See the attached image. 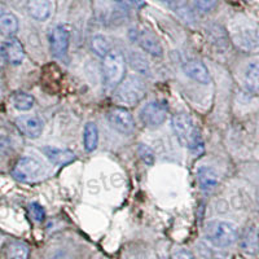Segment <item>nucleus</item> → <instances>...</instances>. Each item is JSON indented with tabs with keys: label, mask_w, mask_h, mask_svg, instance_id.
<instances>
[{
	"label": "nucleus",
	"mask_w": 259,
	"mask_h": 259,
	"mask_svg": "<svg viewBox=\"0 0 259 259\" xmlns=\"http://www.w3.org/2000/svg\"><path fill=\"white\" fill-rule=\"evenodd\" d=\"M235 45L244 51H259V26L251 21L240 20L232 26Z\"/></svg>",
	"instance_id": "7ed1b4c3"
},
{
	"label": "nucleus",
	"mask_w": 259,
	"mask_h": 259,
	"mask_svg": "<svg viewBox=\"0 0 259 259\" xmlns=\"http://www.w3.org/2000/svg\"><path fill=\"white\" fill-rule=\"evenodd\" d=\"M69 39H70V35H69L66 27L62 26V25H57V26L53 27L50 35L51 51H52L53 56L61 59L68 53Z\"/></svg>",
	"instance_id": "1a4fd4ad"
},
{
	"label": "nucleus",
	"mask_w": 259,
	"mask_h": 259,
	"mask_svg": "<svg viewBox=\"0 0 259 259\" xmlns=\"http://www.w3.org/2000/svg\"><path fill=\"white\" fill-rule=\"evenodd\" d=\"M99 144V130L96 123L89 122L84 126V148L87 152H94Z\"/></svg>",
	"instance_id": "aec40b11"
},
{
	"label": "nucleus",
	"mask_w": 259,
	"mask_h": 259,
	"mask_svg": "<svg viewBox=\"0 0 259 259\" xmlns=\"http://www.w3.org/2000/svg\"><path fill=\"white\" fill-rule=\"evenodd\" d=\"M147 85L140 75H128L117 87L115 99L123 105H136L144 99Z\"/></svg>",
	"instance_id": "f03ea898"
},
{
	"label": "nucleus",
	"mask_w": 259,
	"mask_h": 259,
	"mask_svg": "<svg viewBox=\"0 0 259 259\" xmlns=\"http://www.w3.org/2000/svg\"><path fill=\"white\" fill-rule=\"evenodd\" d=\"M4 55L11 64H21L25 59V51L21 41L16 38H9L4 45Z\"/></svg>",
	"instance_id": "dca6fc26"
},
{
	"label": "nucleus",
	"mask_w": 259,
	"mask_h": 259,
	"mask_svg": "<svg viewBox=\"0 0 259 259\" xmlns=\"http://www.w3.org/2000/svg\"><path fill=\"white\" fill-rule=\"evenodd\" d=\"M218 0H194V4L202 12H210L217 6Z\"/></svg>",
	"instance_id": "bb28decb"
},
{
	"label": "nucleus",
	"mask_w": 259,
	"mask_h": 259,
	"mask_svg": "<svg viewBox=\"0 0 259 259\" xmlns=\"http://www.w3.org/2000/svg\"><path fill=\"white\" fill-rule=\"evenodd\" d=\"M135 40L138 41L139 46L143 48L147 53L152 55V56H162L163 50H162L161 45H159L158 39L154 35H152L148 31H136Z\"/></svg>",
	"instance_id": "ddd939ff"
},
{
	"label": "nucleus",
	"mask_w": 259,
	"mask_h": 259,
	"mask_svg": "<svg viewBox=\"0 0 259 259\" xmlns=\"http://www.w3.org/2000/svg\"><path fill=\"white\" fill-rule=\"evenodd\" d=\"M29 246L20 241L11 242L8 245V249H7L8 259H29Z\"/></svg>",
	"instance_id": "412c9836"
},
{
	"label": "nucleus",
	"mask_w": 259,
	"mask_h": 259,
	"mask_svg": "<svg viewBox=\"0 0 259 259\" xmlns=\"http://www.w3.org/2000/svg\"><path fill=\"white\" fill-rule=\"evenodd\" d=\"M197 180L201 189L205 192H210L218 186L219 178L217 171L210 166H200L197 170Z\"/></svg>",
	"instance_id": "2eb2a0df"
},
{
	"label": "nucleus",
	"mask_w": 259,
	"mask_h": 259,
	"mask_svg": "<svg viewBox=\"0 0 259 259\" xmlns=\"http://www.w3.org/2000/svg\"><path fill=\"white\" fill-rule=\"evenodd\" d=\"M18 30V20L13 13H3L0 16V32L4 36L13 38Z\"/></svg>",
	"instance_id": "6ab92c4d"
},
{
	"label": "nucleus",
	"mask_w": 259,
	"mask_h": 259,
	"mask_svg": "<svg viewBox=\"0 0 259 259\" xmlns=\"http://www.w3.org/2000/svg\"><path fill=\"white\" fill-rule=\"evenodd\" d=\"M162 2H166V3H167V2H170V0H162Z\"/></svg>",
	"instance_id": "2f4dec72"
},
{
	"label": "nucleus",
	"mask_w": 259,
	"mask_h": 259,
	"mask_svg": "<svg viewBox=\"0 0 259 259\" xmlns=\"http://www.w3.org/2000/svg\"><path fill=\"white\" fill-rule=\"evenodd\" d=\"M172 128L177 135L178 140L183 147L193 150L196 153H201L203 150L202 139H201L198 130L194 126L193 119L191 115L186 113H179V114L172 117Z\"/></svg>",
	"instance_id": "f257e3e1"
},
{
	"label": "nucleus",
	"mask_w": 259,
	"mask_h": 259,
	"mask_svg": "<svg viewBox=\"0 0 259 259\" xmlns=\"http://www.w3.org/2000/svg\"><path fill=\"white\" fill-rule=\"evenodd\" d=\"M128 64L131 68L135 69L139 74H149V62L143 55L138 52H133L128 57Z\"/></svg>",
	"instance_id": "5701e85b"
},
{
	"label": "nucleus",
	"mask_w": 259,
	"mask_h": 259,
	"mask_svg": "<svg viewBox=\"0 0 259 259\" xmlns=\"http://www.w3.org/2000/svg\"><path fill=\"white\" fill-rule=\"evenodd\" d=\"M240 247L247 255H255L259 251V232L255 226L247 227L240 241Z\"/></svg>",
	"instance_id": "f8f14e48"
},
{
	"label": "nucleus",
	"mask_w": 259,
	"mask_h": 259,
	"mask_svg": "<svg viewBox=\"0 0 259 259\" xmlns=\"http://www.w3.org/2000/svg\"><path fill=\"white\" fill-rule=\"evenodd\" d=\"M46 172V167L40 162L31 157H22L13 168V177L21 182L39 180Z\"/></svg>",
	"instance_id": "423d86ee"
},
{
	"label": "nucleus",
	"mask_w": 259,
	"mask_h": 259,
	"mask_svg": "<svg viewBox=\"0 0 259 259\" xmlns=\"http://www.w3.org/2000/svg\"><path fill=\"white\" fill-rule=\"evenodd\" d=\"M244 82L251 92H259V61H251L245 69Z\"/></svg>",
	"instance_id": "a211bd4d"
},
{
	"label": "nucleus",
	"mask_w": 259,
	"mask_h": 259,
	"mask_svg": "<svg viewBox=\"0 0 259 259\" xmlns=\"http://www.w3.org/2000/svg\"><path fill=\"white\" fill-rule=\"evenodd\" d=\"M91 48L97 56L105 57L110 52V43L104 35H95L91 39Z\"/></svg>",
	"instance_id": "4be33fe9"
},
{
	"label": "nucleus",
	"mask_w": 259,
	"mask_h": 259,
	"mask_svg": "<svg viewBox=\"0 0 259 259\" xmlns=\"http://www.w3.org/2000/svg\"><path fill=\"white\" fill-rule=\"evenodd\" d=\"M12 103L16 109L30 110L34 105V97L26 92H17V94L13 95Z\"/></svg>",
	"instance_id": "b1692460"
},
{
	"label": "nucleus",
	"mask_w": 259,
	"mask_h": 259,
	"mask_svg": "<svg viewBox=\"0 0 259 259\" xmlns=\"http://www.w3.org/2000/svg\"><path fill=\"white\" fill-rule=\"evenodd\" d=\"M138 153L140 156V158L147 163V165H153L154 163V153L153 150L150 149L149 147L147 145H139V149H138Z\"/></svg>",
	"instance_id": "393cba45"
},
{
	"label": "nucleus",
	"mask_w": 259,
	"mask_h": 259,
	"mask_svg": "<svg viewBox=\"0 0 259 259\" xmlns=\"http://www.w3.org/2000/svg\"><path fill=\"white\" fill-rule=\"evenodd\" d=\"M43 153L47 156V158L52 162L53 165H66V163H70L77 158V156L70 149H64V148L45 147Z\"/></svg>",
	"instance_id": "4468645a"
},
{
	"label": "nucleus",
	"mask_w": 259,
	"mask_h": 259,
	"mask_svg": "<svg viewBox=\"0 0 259 259\" xmlns=\"http://www.w3.org/2000/svg\"><path fill=\"white\" fill-rule=\"evenodd\" d=\"M171 259H196L188 250L186 249H178L172 253L171 255Z\"/></svg>",
	"instance_id": "cd10ccee"
},
{
	"label": "nucleus",
	"mask_w": 259,
	"mask_h": 259,
	"mask_svg": "<svg viewBox=\"0 0 259 259\" xmlns=\"http://www.w3.org/2000/svg\"><path fill=\"white\" fill-rule=\"evenodd\" d=\"M30 214H31L32 219L35 222H38V223H41L46 218L45 209L36 202H32L31 205H30Z\"/></svg>",
	"instance_id": "a878e982"
},
{
	"label": "nucleus",
	"mask_w": 259,
	"mask_h": 259,
	"mask_svg": "<svg viewBox=\"0 0 259 259\" xmlns=\"http://www.w3.org/2000/svg\"><path fill=\"white\" fill-rule=\"evenodd\" d=\"M206 239L212 246L227 247L237 241L239 233L237 228L232 223L224 221H212L206 226L205 230Z\"/></svg>",
	"instance_id": "20e7f679"
},
{
	"label": "nucleus",
	"mask_w": 259,
	"mask_h": 259,
	"mask_svg": "<svg viewBox=\"0 0 259 259\" xmlns=\"http://www.w3.org/2000/svg\"><path fill=\"white\" fill-rule=\"evenodd\" d=\"M108 121L114 130L123 135H130L135 131V121L133 114L124 108H113L108 113Z\"/></svg>",
	"instance_id": "6e6552de"
},
{
	"label": "nucleus",
	"mask_w": 259,
	"mask_h": 259,
	"mask_svg": "<svg viewBox=\"0 0 259 259\" xmlns=\"http://www.w3.org/2000/svg\"><path fill=\"white\" fill-rule=\"evenodd\" d=\"M52 259H71V256L68 253H65V251H57Z\"/></svg>",
	"instance_id": "7c9ffc66"
},
{
	"label": "nucleus",
	"mask_w": 259,
	"mask_h": 259,
	"mask_svg": "<svg viewBox=\"0 0 259 259\" xmlns=\"http://www.w3.org/2000/svg\"><path fill=\"white\" fill-rule=\"evenodd\" d=\"M114 2L121 7H123V8H130L131 4L134 3V0H114Z\"/></svg>",
	"instance_id": "c756f323"
},
{
	"label": "nucleus",
	"mask_w": 259,
	"mask_h": 259,
	"mask_svg": "<svg viewBox=\"0 0 259 259\" xmlns=\"http://www.w3.org/2000/svg\"><path fill=\"white\" fill-rule=\"evenodd\" d=\"M27 9L32 18L38 21H45L51 15L50 0H29Z\"/></svg>",
	"instance_id": "f3484780"
},
{
	"label": "nucleus",
	"mask_w": 259,
	"mask_h": 259,
	"mask_svg": "<svg viewBox=\"0 0 259 259\" xmlns=\"http://www.w3.org/2000/svg\"><path fill=\"white\" fill-rule=\"evenodd\" d=\"M183 70L191 79L202 83V84H207L211 80L206 65L198 61V60H191V61L186 62L183 65Z\"/></svg>",
	"instance_id": "9b49d317"
},
{
	"label": "nucleus",
	"mask_w": 259,
	"mask_h": 259,
	"mask_svg": "<svg viewBox=\"0 0 259 259\" xmlns=\"http://www.w3.org/2000/svg\"><path fill=\"white\" fill-rule=\"evenodd\" d=\"M9 149V142L6 136H0V153H4Z\"/></svg>",
	"instance_id": "c85d7f7f"
},
{
	"label": "nucleus",
	"mask_w": 259,
	"mask_h": 259,
	"mask_svg": "<svg viewBox=\"0 0 259 259\" xmlns=\"http://www.w3.org/2000/svg\"><path fill=\"white\" fill-rule=\"evenodd\" d=\"M126 60L119 51H110L103 61L104 79L108 87H115L124 79Z\"/></svg>",
	"instance_id": "39448f33"
},
{
	"label": "nucleus",
	"mask_w": 259,
	"mask_h": 259,
	"mask_svg": "<svg viewBox=\"0 0 259 259\" xmlns=\"http://www.w3.org/2000/svg\"><path fill=\"white\" fill-rule=\"evenodd\" d=\"M168 114L167 104L165 101L152 100L145 104L140 110V119L148 127H158L166 121Z\"/></svg>",
	"instance_id": "0eeeda50"
},
{
	"label": "nucleus",
	"mask_w": 259,
	"mask_h": 259,
	"mask_svg": "<svg viewBox=\"0 0 259 259\" xmlns=\"http://www.w3.org/2000/svg\"><path fill=\"white\" fill-rule=\"evenodd\" d=\"M258 201H259V197H258Z\"/></svg>",
	"instance_id": "473e14b6"
},
{
	"label": "nucleus",
	"mask_w": 259,
	"mask_h": 259,
	"mask_svg": "<svg viewBox=\"0 0 259 259\" xmlns=\"http://www.w3.org/2000/svg\"><path fill=\"white\" fill-rule=\"evenodd\" d=\"M16 126L30 139H36L43 133V122L35 115H21L16 119Z\"/></svg>",
	"instance_id": "9d476101"
}]
</instances>
